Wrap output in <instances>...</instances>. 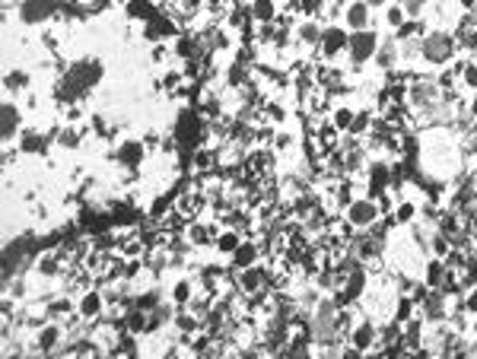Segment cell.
<instances>
[{"label": "cell", "mask_w": 477, "mask_h": 359, "mask_svg": "<svg viewBox=\"0 0 477 359\" xmlns=\"http://www.w3.org/2000/svg\"><path fill=\"white\" fill-rule=\"evenodd\" d=\"M455 51H458V41H455V35L445 32V29H433V32H426L424 39H420V58L433 67L449 64V60L455 58Z\"/></svg>", "instance_id": "6da1fadb"}, {"label": "cell", "mask_w": 477, "mask_h": 359, "mask_svg": "<svg viewBox=\"0 0 477 359\" xmlns=\"http://www.w3.org/2000/svg\"><path fill=\"white\" fill-rule=\"evenodd\" d=\"M376 48H379V35L376 32H369V29H357V32H350V45H347V51H350L353 70H360L366 60L376 58Z\"/></svg>", "instance_id": "7a4b0ae2"}, {"label": "cell", "mask_w": 477, "mask_h": 359, "mask_svg": "<svg viewBox=\"0 0 477 359\" xmlns=\"http://www.w3.org/2000/svg\"><path fill=\"white\" fill-rule=\"evenodd\" d=\"M379 216H382V210L372 197H357L344 207V220L357 229H369L372 223H379Z\"/></svg>", "instance_id": "3957f363"}, {"label": "cell", "mask_w": 477, "mask_h": 359, "mask_svg": "<svg viewBox=\"0 0 477 359\" xmlns=\"http://www.w3.org/2000/svg\"><path fill=\"white\" fill-rule=\"evenodd\" d=\"M347 45H350V32L341 26H325V35H322V45H318V51H322V58L325 60H334L338 54L347 51Z\"/></svg>", "instance_id": "277c9868"}, {"label": "cell", "mask_w": 477, "mask_h": 359, "mask_svg": "<svg viewBox=\"0 0 477 359\" xmlns=\"http://www.w3.org/2000/svg\"><path fill=\"white\" fill-rule=\"evenodd\" d=\"M347 340H350V346H353L357 353H372V350L379 346V331H376V325L366 318V321H360V325L350 327Z\"/></svg>", "instance_id": "5b68a950"}, {"label": "cell", "mask_w": 477, "mask_h": 359, "mask_svg": "<svg viewBox=\"0 0 477 359\" xmlns=\"http://www.w3.org/2000/svg\"><path fill=\"white\" fill-rule=\"evenodd\" d=\"M366 181H369V191H366V194L376 200L379 194H385L391 188V166H388V162H382V159L372 162V166L366 169Z\"/></svg>", "instance_id": "8992f818"}, {"label": "cell", "mask_w": 477, "mask_h": 359, "mask_svg": "<svg viewBox=\"0 0 477 359\" xmlns=\"http://www.w3.org/2000/svg\"><path fill=\"white\" fill-rule=\"evenodd\" d=\"M265 283H267V273L261 270L258 264L246 267V270H238V277H236V293L255 296V293H261V286H265Z\"/></svg>", "instance_id": "52a82bcc"}, {"label": "cell", "mask_w": 477, "mask_h": 359, "mask_svg": "<svg viewBox=\"0 0 477 359\" xmlns=\"http://www.w3.org/2000/svg\"><path fill=\"white\" fill-rule=\"evenodd\" d=\"M369 20H372V7L366 4V0H350L344 7V22L347 29H369Z\"/></svg>", "instance_id": "ba28073f"}, {"label": "cell", "mask_w": 477, "mask_h": 359, "mask_svg": "<svg viewBox=\"0 0 477 359\" xmlns=\"http://www.w3.org/2000/svg\"><path fill=\"white\" fill-rule=\"evenodd\" d=\"M175 137H179V143H185V147H194V143H198V140H201V118H198V112H182Z\"/></svg>", "instance_id": "9c48e42d"}, {"label": "cell", "mask_w": 477, "mask_h": 359, "mask_svg": "<svg viewBox=\"0 0 477 359\" xmlns=\"http://www.w3.org/2000/svg\"><path fill=\"white\" fill-rule=\"evenodd\" d=\"M376 67L379 70H385V74H391L398 64H401V48H398V39H391V41H379V48H376Z\"/></svg>", "instance_id": "30bf717a"}, {"label": "cell", "mask_w": 477, "mask_h": 359, "mask_svg": "<svg viewBox=\"0 0 477 359\" xmlns=\"http://www.w3.org/2000/svg\"><path fill=\"white\" fill-rule=\"evenodd\" d=\"M261 258V248L255 245V242H242V245L232 252V267L236 270H246V267H255Z\"/></svg>", "instance_id": "8fae6325"}, {"label": "cell", "mask_w": 477, "mask_h": 359, "mask_svg": "<svg viewBox=\"0 0 477 359\" xmlns=\"http://www.w3.org/2000/svg\"><path fill=\"white\" fill-rule=\"evenodd\" d=\"M144 156H146V150H144V143H140V140H125V143L118 147V162H121V166H127V169L140 166V162H144Z\"/></svg>", "instance_id": "7c38bea8"}, {"label": "cell", "mask_w": 477, "mask_h": 359, "mask_svg": "<svg viewBox=\"0 0 477 359\" xmlns=\"http://www.w3.org/2000/svg\"><path fill=\"white\" fill-rule=\"evenodd\" d=\"M51 0H26V4H23L20 7V16L26 22H42L45 20V16H51Z\"/></svg>", "instance_id": "4fadbf2b"}, {"label": "cell", "mask_w": 477, "mask_h": 359, "mask_svg": "<svg viewBox=\"0 0 477 359\" xmlns=\"http://www.w3.org/2000/svg\"><path fill=\"white\" fill-rule=\"evenodd\" d=\"M445 273H449V264H445L443 258H433V261H426V280H424V283L430 286V289H443V283H445Z\"/></svg>", "instance_id": "5bb4252c"}, {"label": "cell", "mask_w": 477, "mask_h": 359, "mask_svg": "<svg viewBox=\"0 0 477 359\" xmlns=\"http://www.w3.org/2000/svg\"><path fill=\"white\" fill-rule=\"evenodd\" d=\"M322 35H325V29L318 26V20H305L303 26L296 29V39L303 41V45H309V48H318V45H322Z\"/></svg>", "instance_id": "9a60e30c"}, {"label": "cell", "mask_w": 477, "mask_h": 359, "mask_svg": "<svg viewBox=\"0 0 477 359\" xmlns=\"http://www.w3.org/2000/svg\"><path fill=\"white\" fill-rule=\"evenodd\" d=\"M414 312H417V302H414V296L401 293V299L395 302V315H391V318H395L398 325H407V321L414 318Z\"/></svg>", "instance_id": "2e32d148"}, {"label": "cell", "mask_w": 477, "mask_h": 359, "mask_svg": "<svg viewBox=\"0 0 477 359\" xmlns=\"http://www.w3.org/2000/svg\"><path fill=\"white\" fill-rule=\"evenodd\" d=\"M252 16L258 22H274V20H277V0H255V4H252Z\"/></svg>", "instance_id": "e0dca14e"}, {"label": "cell", "mask_w": 477, "mask_h": 359, "mask_svg": "<svg viewBox=\"0 0 477 359\" xmlns=\"http://www.w3.org/2000/svg\"><path fill=\"white\" fill-rule=\"evenodd\" d=\"M102 306H106V302H102L99 293H87L83 296V302H80V315H83V318H99Z\"/></svg>", "instance_id": "ac0fdd59"}, {"label": "cell", "mask_w": 477, "mask_h": 359, "mask_svg": "<svg viewBox=\"0 0 477 359\" xmlns=\"http://www.w3.org/2000/svg\"><path fill=\"white\" fill-rule=\"evenodd\" d=\"M353 118H357V112H353L350 105H338L334 108V115H331V124L338 127L341 133H347L350 131V124H353Z\"/></svg>", "instance_id": "d6986e66"}, {"label": "cell", "mask_w": 477, "mask_h": 359, "mask_svg": "<svg viewBox=\"0 0 477 359\" xmlns=\"http://www.w3.org/2000/svg\"><path fill=\"white\" fill-rule=\"evenodd\" d=\"M175 26L169 20H163V16H153L150 26H146V39H163V35H172Z\"/></svg>", "instance_id": "ffe728a7"}, {"label": "cell", "mask_w": 477, "mask_h": 359, "mask_svg": "<svg viewBox=\"0 0 477 359\" xmlns=\"http://www.w3.org/2000/svg\"><path fill=\"white\" fill-rule=\"evenodd\" d=\"M395 223H401V226H407V223H414V216H417V204H411V200H401V204H395Z\"/></svg>", "instance_id": "44dd1931"}, {"label": "cell", "mask_w": 477, "mask_h": 359, "mask_svg": "<svg viewBox=\"0 0 477 359\" xmlns=\"http://www.w3.org/2000/svg\"><path fill=\"white\" fill-rule=\"evenodd\" d=\"M372 112H357V118H353V124H350V131L347 133H353V137H366V133L372 131Z\"/></svg>", "instance_id": "7402d4cb"}, {"label": "cell", "mask_w": 477, "mask_h": 359, "mask_svg": "<svg viewBox=\"0 0 477 359\" xmlns=\"http://www.w3.org/2000/svg\"><path fill=\"white\" fill-rule=\"evenodd\" d=\"M385 22H388L391 29H401L407 22V13H405V7H401V4H395V0H391L388 7H385Z\"/></svg>", "instance_id": "603a6c76"}, {"label": "cell", "mask_w": 477, "mask_h": 359, "mask_svg": "<svg viewBox=\"0 0 477 359\" xmlns=\"http://www.w3.org/2000/svg\"><path fill=\"white\" fill-rule=\"evenodd\" d=\"M127 13H131L134 20H153L156 10H153L150 0H131V4H127Z\"/></svg>", "instance_id": "cb8c5ba5"}, {"label": "cell", "mask_w": 477, "mask_h": 359, "mask_svg": "<svg viewBox=\"0 0 477 359\" xmlns=\"http://www.w3.org/2000/svg\"><path fill=\"white\" fill-rule=\"evenodd\" d=\"M407 20H424V13L430 10V0H401Z\"/></svg>", "instance_id": "d4e9b609"}, {"label": "cell", "mask_w": 477, "mask_h": 359, "mask_svg": "<svg viewBox=\"0 0 477 359\" xmlns=\"http://www.w3.org/2000/svg\"><path fill=\"white\" fill-rule=\"evenodd\" d=\"M238 245H242V239H238V233H232V229H229V233H220L217 235V248H220V252L232 254Z\"/></svg>", "instance_id": "484cf974"}, {"label": "cell", "mask_w": 477, "mask_h": 359, "mask_svg": "<svg viewBox=\"0 0 477 359\" xmlns=\"http://www.w3.org/2000/svg\"><path fill=\"white\" fill-rule=\"evenodd\" d=\"M16 124H20V115H16V105H4V137H13Z\"/></svg>", "instance_id": "4316f807"}, {"label": "cell", "mask_w": 477, "mask_h": 359, "mask_svg": "<svg viewBox=\"0 0 477 359\" xmlns=\"http://www.w3.org/2000/svg\"><path fill=\"white\" fill-rule=\"evenodd\" d=\"M58 327H42L39 337H35V344H39V350H54V344H58Z\"/></svg>", "instance_id": "83f0119b"}, {"label": "cell", "mask_w": 477, "mask_h": 359, "mask_svg": "<svg viewBox=\"0 0 477 359\" xmlns=\"http://www.w3.org/2000/svg\"><path fill=\"white\" fill-rule=\"evenodd\" d=\"M462 83L471 89V93L477 89V60H468V64H464V70H462Z\"/></svg>", "instance_id": "f1b7e54d"}, {"label": "cell", "mask_w": 477, "mask_h": 359, "mask_svg": "<svg viewBox=\"0 0 477 359\" xmlns=\"http://www.w3.org/2000/svg\"><path fill=\"white\" fill-rule=\"evenodd\" d=\"M191 283L188 280H182V283H175V289H172V299L179 302V306H185V302H191Z\"/></svg>", "instance_id": "f546056e"}, {"label": "cell", "mask_w": 477, "mask_h": 359, "mask_svg": "<svg viewBox=\"0 0 477 359\" xmlns=\"http://www.w3.org/2000/svg\"><path fill=\"white\" fill-rule=\"evenodd\" d=\"M322 7H325V0H296V10L305 16H318Z\"/></svg>", "instance_id": "4dcf8cb0"}, {"label": "cell", "mask_w": 477, "mask_h": 359, "mask_svg": "<svg viewBox=\"0 0 477 359\" xmlns=\"http://www.w3.org/2000/svg\"><path fill=\"white\" fill-rule=\"evenodd\" d=\"M45 147V140L39 137V133H26V137L20 140V150L23 153H35V150H42Z\"/></svg>", "instance_id": "1f68e13d"}, {"label": "cell", "mask_w": 477, "mask_h": 359, "mask_svg": "<svg viewBox=\"0 0 477 359\" xmlns=\"http://www.w3.org/2000/svg\"><path fill=\"white\" fill-rule=\"evenodd\" d=\"M29 86V74L26 70H13V74L7 77V89H26Z\"/></svg>", "instance_id": "d6a6232c"}, {"label": "cell", "mask_w": 477, "mask_h": 359, "mask_svg": "<svg viewBox=\"0 0 477 359\" xmlns=\"http://www.w3.org/2000/svg\"><path fill=\"white\" fill-rule=\"evenodd\" d=\"M462 308H464V312H468V315H477V286H471V289H464Z\"/></svg>", "instance_id": "836d02e7"}, {"label": "cell", "mask_w": 477, "mask_h": 359, "mask_svg": "<svg viewBox=\"0 0 477 359\" xmlns=\"http://www.w3.org/2000/svg\"><path fill=\"white\" fill-rule=\"evenodd\" d=\"M175 327H179V331H185V334L198 331V315H179V318H175Z\"/></svg>", "instance_id": "e575fe53"}, {"label": "cell", "mask_w": 477, "mask_h": 359, "mask_svg": "<svg viewBox=\"0 0 477 359\" xmlns=\"http://www.w3.org/2000/svg\"><path fill=\"white\" fill-rule=\"evenodd\" d=\"M188 239H191L194 245H204V242H210V233H207L204 226H191L188 229Z\"/></svg>", "instance_id": "d590c367"}, {"label": "cell", "mask_w": 477, "mask_h": 359, "mask_svg": "<svg viewBox=\"0 0 477 359\" xmlns=\"http://www.w3.org/2000/svg\"><path fill=\"white\" fill-rule=\"evenodd\" d=\"M353 200V188H350V181H341L338 185V204L341 207H347Z\"/></svg>", "instance_id": "8d00e7d4"}, {"label": "cell", "mask_w": 477, "mask_h": 359, "mask_svg": "<svg viewBox=\"0 0 477 359\" xmlns=\"http://www.w3.org/2000/svg\"><path fill=\"white\" fill-rule=\"evenodd\" d=\"M39 270L48 273V277H54V273H58V258H42L39 261Z\"/></svg>", "instance_id": "74e56055"}, {"label": "cell", "mask_w": 477, "mask_h": 359, "mask_svg": "<svg viewBox=\"0 0 477 359\" xmlns=\"http://www.w3.org/2000/svg\"><path fill=\"white\" fill-rule=\"evenodd\" d=\"M48 312H51V315H67V312H70V302L58 299V302H51V308H48Z\"/></svg>", "instance_id": "f35d334b"}, {"label": "cell", "mask_w": 477, "mask_h": 359, "mask_svg": "<svg viewBox=\"0 0 477 359\" xmlns=\"http://www.w3.org/2000/svg\"><path fill=\"white\" fill-rule=\"evenodd\" d=\"M265 112H267V118H271V121H277V124L286 118V112H284V108H280V105H267Z\"/></svg>", "instance_id": "ab89813d"}, {"label": "cell", "mask_w": 477, "mask_h": 359, "mask_svg": "<svg viewBox=\"0 0 477 359\" xmlns=\"http://www.w3.org/2000/svg\"><path fill=\"white\" fill-rule=\"evenodd\" d=\"M77 133H73V131H67V133H61V143H64V147H77Z\"/></svg>", "instance_id": "60d3db41"}, {"label": "cell", "mask_w": 477, "mask_h": 359, "mask_svg": "<svg viewBox=\"0 0 477 359\" xmlns=\"http://www.w3.org/2000/svg\"><path fill=\"white\" fill-rule=\"evenodd\" d=\"M468 115L477 121V89H474V99H471V108H468Z\"/></svg>", "instance_id": "b9f144b4"}, {"label": "cell", "mask_w": 477, "mask_h": 359, "mask_svg": "<svg viewBox=\"0 0 477 359\" xmlns=\"http://www.w3.org/2000/svg\"><path fill=\"white\" fill-rule=\"evenodd\" d=\"M325 4H334V0H325Z\"/></svg>", "instance_id": "7bdbcfd3"}]
</instances>
